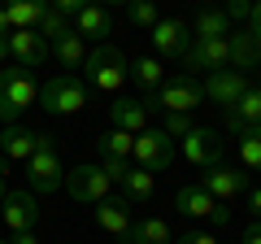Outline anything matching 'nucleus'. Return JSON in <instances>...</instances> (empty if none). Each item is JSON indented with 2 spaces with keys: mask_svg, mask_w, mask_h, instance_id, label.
<instances>
[{
  "mask_svg": "<svg viewBox=\"0 0 261 244\" xmlns=\"http://www.w3.org/2000/svg\"><path fill=\"white\" fill-rule=\"evenodd\" d=\"M148 39H152V57L157 61H183L187 48H192V27L183 18H161L148 31Z\"/></svg>",
  "mask_w": 261,
  "mask_h": 244,
  "instance_id": "6e6552de",
  "label": "nucleus"
},
{
  "mask_svg": "<svg viewBox=\"0 0 261 244\" xmlns=\"http://www.w3.org/2000/svg\"><path fill=\"white\" fill-rule=\"evenodd\" d=\"M126 18L135 22V27L152 31V27L161 22V13H157V5H152V0H130V5H126Z\"/></svg>",
  "mask_w": 261,
  "mask_h": 244,
  "instance_id": "c756f323",
  "label": "nucleus"
},
{
  "mask_svg": "<svg viewBox=\"0 0 261 244\" xmlns=\"http://www.w3.org/2000/svg\"><path fill=\"white\" fill-rule=\"evenodd\" d=\"M65 188V170H61V149H57V135L39 131V149L35 157L27 161V192L35 197H48V192Z\"/></svg>",
  "mask_w": 261,
  "mask_h": 244,
  "instance_id": "7ed1b4c3",
  "label": "nucleus"
},
{
  "mask_svg": "<svg viewBox=\"0 0 261 244\" xmlns=\"http://www.w3.org/2000/svg\"><path fill=\"white\" fill-rule=\"evenodd\" d=\"M126 79L144 92V101H152L157 87L166 83V61H157V57H130L126 61Z\"/></svg>",
  "mask_w": 261,
  "mask_h": 244,
  "instance_id": "a211bd4d",
  "label": "nucleus"
},
{
  "mask_svg": "<svg viewBox=\"0 0 261 244\" xmlns=\"http://www.w3.org/2000/svg\"><path fill=\"white\" fill-rule=\"evenodd\" d=\"M226 44H231V70L248 79V70H257V66H261V48L252 44L248 31H231V39H226Z\"/></svg>",
  "mask_w": 261,
  "mask_h": 244,
  "instance_id": "4be33fe9",
  "label": "nucleus"
},
{
  "mask_svg": "<svg viewBox=\"0 0 261 244\" xmlns=\"http://www.w3.org/2000/svg\"><path fill=\"white\" fill-rule=\"evenodd\" d=\"M31 105H39L35 75L22 70V66H5L0 70V122H5V127H18V118Z\"/></svg>",
  "mask_w": 261,
  "mask_h": 244,
  "instance_id": "f03ea898",
  "label": "nucleus"
},
{
  "mask_svg": "<svg viewBox=\"0 0 261 244\" xmlns=\"http://www.w3.org/2000/svg\"><path fill=\"white\" fill-rule=\"evenodd\" d=\"M248 214L252 223H261V188H248Z\"/></svg>",
  "mask_w": 261,
  "mask_h": 244,
  "instance_id": "e433bc0d",
  "label": "nucleus"
},
{
  "mask_svg": "<svg viewBox=\"0 0 261 244\" xmlns=\"http://www.w3.org/2000/svg\"><path fill=\"white\" fill-rule=\"evenodd\" d=\"M200 188L218 201V205H231L235 197L248 192V170H235V166H214L200 175Z\"/></svg>",
  "mask_w": 261,
  "mask_h": 244,
  "instance_id": "ddd939ff",
  "label": "nucleus"
},
{
  "mask_svg": "<svg viewBox=\"0 0 261 244\" xmlns=\"http://www.w3.org/2000/svg\"><path fill=\"white\" fill-rule=\"evenodd\" d=\"M248 87H252V83H248L244 75H235V70H218V75L205 79V101H214V105H222V109H231V105L240 101Z\"/></svg>",
  "mask_w": 261,
  "mask_h": 244,
  "instance_id": "f3484780",
  "label": "nucleus"
},
{
  "mask_svg": "<svg viewBox=\"0 0 261 244\" xmlns=\"http://www.w3.org/2000/svg\"><path fill=\"white\" fill-rule=\"evenodd\" d=\"M39 105H44L53 118H74V113L87 105L83 75H53L44 87H39Z\"/></svg>",
  "mask_w": 261,
  "mask_h": 244,
  "instance_id": "20e7f679",
  "label": "nucleus"
},
{
  "mask_svg": "<svg viewBox=\"0 0 261 244\" xmlns=\"http://www.w3.org/2000/svg\"><path fill=\"white\" fill-rule=\"evenodd\" d=\"M231 22H226L222 9H200L192 22V39H231Z\"/></svg>",
  "mask_w": 261,
  "mask_h": 244,
  "instance_id": "393cba45",
  "label": "nucleus"
},
{
  "mask_svg": "<svg viewBox=\"0 0 261 244\" xmlns=\"http://www.w3.org/2000/svg\"><path fill=\"white\" fill-rule=\"evenodd\" d=\"M222 13H226V22H252V5L248 0H226Z\"/></svg>",
  "mask_w": 261,
  "mask_h": 244,
  "instance_id": "72a5a7b5",
  "label": "nucleus"
},
{
  "mask_svg": "<svg viewBox=\"0 0 261 244\" xmlns=\"http://www.w3.org/2000/svg\"><path fill=\"white\" fill-rule=\"evenodd\" d=\"M9 244H39V240H35V231H22V235H13Z\"/></svg>",
  "mask_w": 261,
  "mask_h": 244,
  "instance_id": "79ce46f5",
  "label": "nucleus"
},
{
  "mask_svg": "<svg viewBox=\"0 0 261 244\" xmlns=\"http://www.w3.org/2000/svg\"><path fill=\"white\" fill-rule=\"evenodd\" d=\"M174 209H178V214H187V218H205L209 227H231V209L218 205V201L209 197L200 183L178 188V192H174Z\"/></svg>",
  "mask_w": 261,
  "mask_h": 244,
  "instance_id": "0eeeda50",
  "label": "nucleus"
},
{
  "mask_svg": "<svg viewBox=\"0 0 261 244\" xmlns=\"http://www.w3.org/2000/svg\"><path fill=\"white\" fill-rule=\"evenodd\" d=\"M130 244H174V231H170L166 218H135Z\"/></svg>",
  "mask_w": 261,
  "mask_h": 244,
  "instance_id": "a878e982",
  "label": "nucleus"
},
{
  "mask_svg": "<svg viewBox=\"0 0 261 244\" xmlns=\"http://www.w3.org/2000/svg\"><path fill=\"white\" fill-rule=\"evenodd\" d=\"M13 27H9V13H5V5H0V39H9Z\"/></svg>",
  "mask_w": 261,
  "mask_h": 244,
  "instance_id": "ea45409f",
  "label": "nucleus"
},
{
  "mask_svg": "<svg viewBox=\"0 0 261 244\" xmlns=\"http://www.w3.org/2000/svg\"><path fill=\"white\" fill-rule=\"evenodd\" d=\"M83 83L87 92H100V96H118L122 83H126V53L113 44H100L87 53L83 61Z\"/></svg>",
  "mask_w": 261,
  "mask_h": 244,
  "instance_id": "f257e3e1",
  "label": "nucleus"
},
{
  "mask_svg": "<svg viewBox=\"0 0 261 244\" xmlns=\"http://www.w3.org/2000/svg\"><path fill=\"white\" fill-rule=\"evenodd\" d=\"M109 175H105L100 166H74V170H65V192L74 201H83V205H100L105 197H109Z\"/></svg>",
  "mask_w": 261,
  "mask_h": 244,
  "instance_id": "9b49d317",
  "label": "nucleus"
},
{
  "mask_svg": "<svg viewBox=\"0 0 261 244\" xmlns=\"http://www.w3.org/2000/svg\"><path fill=\"white\" fill-rule=\"evenodd\" d=\"M257 87H261V83H257Z\"/></svg>",
  "mask_w": 261,
  "mask_h": 244,
  "instance_id": "a18cd8bd",
  "label": "nucleus"
},
{
  "mask_svg": "<svg viewBox=\"0 0 261 244\" xmlns=\"http://www.w3.org/2000/svg\"><path fill=\"white\" fill-rule=\"evenodd\" d=\"M65 31H70V27H65V18H61V13L53 9V5H48V13H44V22H39V35H44L48 44H53V39H61Z\"/></svg>",
  "mask_w": 261,
  "mask_h": 244,
  "instance_id": "2f4dec72",
  "label": "nucleus"
},
{
  "mask_svg": "<svg viewBox=\"0 0 261 244\" xmlns=\"http://www.w3.org/2000/svg\"><path fill=\"white\" fill-rule=\"evenodd\" d=\"M196 122H192V113H161V131L170 135V140H183L187 131H192Z\"/></svg>",
  "mask_w": 261,
  "mask_h": 244,
  "instance_id": "7c9ffc66",
  "label": "nucleus"
},
{
  "mask_svg": "<svg viewBox=\"0 0 261 244\" xmlns=\"http://www.w3.org/2000/svg\"><path fill=\"white\" fill-rule=\"evenodd\" d=\"M200 101H205V83L178 70V75H166V83L157 87L152 109H157V113H192Z\"/></svg>",
  "mask_w": 261,
  "mask_h": 244,
  "instance_id": "39448f33",
  "label": "nucleus"
},
{
  "mask_svg": "<svg viewBox=\"0 0 261 244\" xmlns=\"http://www.w3.org/2000/svg\"><path fill=\"white\" fill-rule=\"evenodd\" d=\"M0 244H9V240H0Z\"/></svg>",
  "mask_w": 261,
  "mask_h": 244,
  "instance_id": "c03bdc74",
  "label": "nucleus"
},
{
  "mask_svg": "<svg viewBox=\"0 0 261 244\" xmlns=\"http://www.w3.org/2000/svg\"><path fill=\"white\" fill-rule=\"evenodd\" d=\"M240 140V166L248 170V175H261V127H248L244 135H235Z\"/></svg>",
  "mask_w": 261,
  "mask_h": 244,
  "instance_id": "c85d7f7f",
  "label": "nucleus"
},
{
  "mask_svg": "<svg viewBox=\"0 0 261 244\" xmlns=\"http://www.w3.org/2000/svg\"><path fill=\"white\" fill-rule=\"evenodd\" d=\"M196 70H205V79L218 70H231V44L226 39H192V48L183 57V75L196 79Z\"/></svg>",
  "mask_w": 261,
  "mask_h": 244,
  "instance_id": "1a4fd4ad",
  "label": "nucleus"
},
{
  "mask_svg": "<svg viewBox=\"0 0 261 244\" xmlns=\"http://www.w3.org/2000/svg\"><path fill=\"white\" fill-rule=\"evenodd\" d=\"M96 153H100V161H105V157L130 161V153H135V135H126V131H118V127H109V131L96 140Z\"/></svg>",
  "mask_w": 261,
  "mask_h": 244,
  "instance_id": "cd10ccee",
  "label": "nucleus"
},
{
  "mask_svg": "<svg viewBox=\"0 0 261 244\" xmlns=\"http://www.w3.org/2000/svg\"><path fill=\"white\" fill-rule=\"evenodd\" d=\"M5 175H9V161L0 157V205H5V197H9V188H5Z\"/></svg>",
  "mask_w": 261,
  "mask_h": 244,
  "instance_id": "58836bf2",
  "label": "nucleus"
},
{
  "mask_svg": "<svg viewBox=\"0 0 261 244\" xmlns=\"http://www.w3.org/2000/svg\"><path fill=\"white\" fill-rule=\"evenodd\" d=\"M96 227H100L105 235H113V240H130V227H135V218H130V201L122 197H105L100 205H96Z\"/></svg>",
  "mask_w": 261,
  "mask_h": 244,
  "instance_id": "2eb2a0df",
  "label": "nucleus"
},
{
  "mask_svg": "<svg viewBox=\"0 0 261 244\" xmlns=\"http://www.w3.org/2000/svg\"><path fill=\"white\" fill-rule=\"evenodd\" d=\"M53 57L61 61V75H74L87 61V39L79 35V31H65L61 39H53Z\"/></svg>",
  "mask_w": 261,
  "mask_h": 244,
  "instance_id": "412c9836",
  "label": "nucleus"
},
{
  "mask_svg": "<svg viewBox=\"0 0 261 244\" xmlns=\"http://www.w3.org/2000/svg\"><path fill=\"white\" fill-rule=\"evenodd\" d=\"M152 192H157V175L130 166V175L122 179V197H126L130 205H144V201H152Z\"/></svg>",
  "mask_w": 261,
  "mask_h": 244,
  "instance_id": "bb28decb",
  "label": "nucleus"
},
{
  "mask_svg": "<svg viewBox=\"0 0 261 244\" xmlns=\"http://www.w3.org/2000/svg\"><path fill=\"white\" fill-rule=\"evenodd\" d=\"M174 244H218L214 235H205V231H187V235H178Z\"/></svg>",
  "mask_w": 261,
  "mask_h": 244,
  "instance_id": "c9c22d12",
  "label": "nucleus"
},
{
  "mask_svg": "<svg viewBox=\"0 0 261 244\" xmlns=\"http://www.w3.org/2000/svg\"><path fill=\"white\" fill-rule=\"evenodd\" d=\"M130 166H135V161H122V157H105L100 161V170L109 175V183H118V188H122V179L130 175Z\"/></svg>",
  "mask_w": 261,
  "mask_h": 244,
  "instance_id": "473e14b6",
  "label": "nucleus"
},
{
  "mask_svg": "<svg viewBox=\"0 0 261 244\" xmlns=\"http://www.w3.org/2000/svg\"><path fill=\"white\" fill-rule=\"evenodd\" d=\"M248 27H261V0L252 5V22H248Z\"/></svg>",
  "mask_w": 261,
  "mask_h": 244,
  "instance_id": "37998d69",
  "label": "nucleus"
},
{
  "mask_svg": "<svg viewBox=\"0 0 261 244\" xmlns=\"http://www.w3.org/2000/svg\"><path fill=\"white\" fill-rule=\"evenodd\" d=\"M53 9H57V13H61V18H65V22H74V18H79V13H83V0H53Z\"/></svg>",
  "mask_w": 261,
  "mask_h": 244,
  "instance_id": "f704fd0d",
  "label": "nucleus"
},
{
  "mask_svg": "<svg viewBox=\"0 0 261 244\" xmlns=\"http://www.w3.org/2000/svg\"><path fill=\"white\" fill-rule=\"evenodd\" d=\"M152 101H144V96H113L109 105V122L118 127V131L126 135H144L148 131V122H152Z\"/></svg>",
  "mask_w": 261,
  "mask_h": 244,
  "instance_id": "f8f14e48",
  "label": "nucleus"
},
{
  "mask_svg": "<svg viewBox=\"0 0 261 244\" xmlns=\"http://www.w3.org/2000/svg\"><path fill=\"white\" fill-rule=\"evenodd\" d=\"M0 66H13V57H9V39H0Z\"/></svg>",
  "mask_w": 261,
  "mask_h": 244,
  "instance_id": "a19ab883",
  "label": "nucleus"
},
{
  "mask_svg": "<svg viewBox=\"0 0 261 244\" xmlns=\"http://www.w3.org/2000/svg\"><path fill=\"white\" fill-rule=\"evenodd\" d=\"M222 113H226V127H231L235 135H244L248 127H261V87L252 83L248 92H244L231 109H222Z\"/></svg>",
  "mask_w": 261,
  "mask_h": 244,
  "instance_id": "6ab92c4d",
  "label": "nucleus"
},
{
  "mask_svg": "<svg viewBox=\"0 0 261 244\" xmlns=\"http://www.w3.org/2000/svg\"><path fill=\"white\" fill-rule=\"evenodd\" d=\"M178 153H183V161H192V166H200V170L222 166V140H218L214 127H192V131L178 140Z\"/></svg>",
  "mask_w": 261,
  "mask_h": 244,
  "instance_id": "9d476101",
  "label": "nucleus"
},
{
  "mask_svg": "<svg viewBox=\"0 0 261 244\" xmlns=\"http://www.w3.org/2000/svg\"><path fill=\"white\" fill-rule=\"evenodd\" d=\"M0 223L9 227L13 235H22V231H35V223H39V201H35V192H9L5 197V205H0Z\"/></svg>",
  "mask_w": 261,
  "mask_h": 244,
  "instance_id": "4468645a",
  "label": "nucleus"
},
{
  "mask_svg": "<svg viewBox=\"0 0 261 244\" xmlns=\"http://www.w3.org/2000/svg\"><path fill=\"white\" fill-rule=\"evenodd\" d=\"M5 13H9V27L13 31H39L48 5H44V0H13V5H5Z\"/></svg>",
  "mask_w": 261,
  "mask_h": 244,
  "instance_id": "b1692460",
  "label": "nucleus"
},
{
  "mask_svg": "<svg viewBox=\"0 0 261 244\" xmlns=\"http://www.w3.org/2000/svg\"><path fill=\"white\" fill-rule=\"evenodd\" d=\"M244 244H261V223H248V227H244Z\"/></svg>",
  "mask_w": 261,
  "mask_h": 244,
  "instance_id": "4c0bfd02",
  "label": "nucleus"
},
{
  "mask_svg": "<svg viewBox=\"0 0 261 244\" xmlns=\"http://www.w3.org/2000/svg\"><path fill=\"white\" fill-rule=\"evenodd\" d=\"M178 157V144L170 140L161 127H148L144 135H135V153H130V161L140 170H148V175H161V170H170Z\"/></svg>",
  "mask_w": 261,
  "mask_h": 244,
  "instance_id": "423d86ee",
  "label": "nucleus"
},
{
  "mask_svg": "<svg viewBox=\"0 0 261 244\" xmlns=\"http://www.w3.org/2000/svg\"><path fill=\"white\" fill-rule=\"evenodd\" d=\"M9 57H13V66H22V70H39L53 57V44L39 31H13L9 35Z\"/></svg>",
  "mask_w": 261,
  "mask_h": 244,
  "instance_id": "dca6fc26",
  "label": "nucleus"
},
{
  "mask_svg": "<svg viewBox=\"0 0 261 244\" xmlns=\"http://www.w3.org/2000/svg\"><path fill=\"white\" fill-rule=\"evenodd\" d=\"M109 27H113V18H109V9H100V5H83V13L74 18V31H79L83 39H96V48L105 44Z\"/></svg>",
  "mask_w": 261,
  "mask_h": 244,
  "instance_id": "5701e85b",
  "label": "nucleus"
},
{
  "mask_svg": "<svg viewBox=\"0 0 261 244\" xmlns=\"http://www.w3.org/2000/svg\"><path fill=\"white\" fill-rule=\"evenodd\" d=\"M39 149V131H31V127H5L0 131V153H5V161H31Z\"/></svg>",
  "mask_w": 261,
  "mask_h": 244,
  "instance_id": "aec40b11",
  "label": "nucleus"
}]
</instances>
